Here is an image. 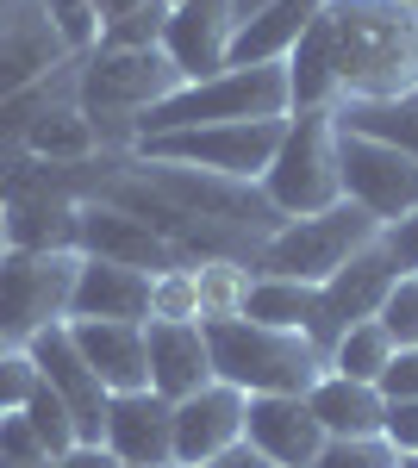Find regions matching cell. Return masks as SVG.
Listing matches in <instances>:
<instances>
[{
	"label": "cell",
	"instance_id": "cell-1",
	"mask_svg": "<svg viewBox=\"0 0 418 468\" xmlns=\"http://www.w3.org/2000/svg\"><path fill=\"white\" fill-rule=\"evenodd\" d=\"M344 101H393L418 88V6L406 0H325Z\"/></svg>",
	"mask_w": 418,
	"mask_h": 468
},
{
	"label": "cell",
	"instance_id": "cell-2",
	"mask_svg": "<svg viewBox=\"0 0 418 468\" xmlns=\"http://www.w3.org/2000/svg\"><path fill=\"white\" fill-rule=\"evenodd\" d=\"M181 88V69L163 57V44L144 50H88L75 57V107L88 112V125L101 132L106 156H132L138 144V119L156 101H169Z\"/></svg>",
	"mask_w": 418,
	"mask_h": 468
},
{
	"label": "cell",
	"instance_id": "cell-3",
	"mask_svg": "<svg viewBox=\"0 0 418 468\" xmlns=\"http://www.w3.org/2000/svg\"><path fill=\"white\" fill-rule=\"evenodd\" d=\"M212 381L238 394H313L325 375V350L300 331H275L256 319H212L207 324Z\"/></svg>",
	"mask_w": 418,
	"mask_h": 468
},
{
	"label": "cell",
	"instance_id": "cell-4",
	"mask_svg": "<svg viewBox=\"0 0 418 468\" xmlns=\"http://www.w3.org/2000/svg\"><path fill=\"white\" fill-rule=\"evenodd\" d=\"M238 119H287V69L281 63L181 81L169 101H156L138 119V144L144 138H169V132H200V125H238Z\"/></svg>",
	"mask_w": 418,
	"mask_h": 468
},
{
	"label": "cell",
	"instance_id": "cell-5",
	"mask_svg": "<svg viewBox=\"0 0 418 468\" xmlns=\"http://www.w3.org/2000/svg\"><path fill=\"white\" fill-rule=\"evenodd\" d=\"M381 238V218L362 213L356 200H338L331 213H313V218H287L281 231H269L256 256H250V275H281V282H313L325 288L349 256L362 244Z\"/></svg>",
	"mask_w": 418,
	"mask_h": 468
},
{
	"label": "cell",
	"instance_id": "cell-6",
	"mask_svg": "<svg viewBox=\"0 0 418 468\" xmlns=\"http://www.w3.org/2000/svg\"><path fill=\"white\" fill-rule=\"evenodd\" d=\"M263 194L281 218H313L344 200L338 169V112H287L275 163L263 169Z\"/></svg>",
	"mask_w": 418,
	"mask_h": 468
},
{
	"label": "cell",
	"instance_id": "cell-7",
	"mask_svg": "<svg viewBox=\"0 0 418 468\" xmlns=\"http://www.w3.org/2000/svg\"><path fill=\"white\" fill-rule=\"evenodd\" d=\"M138 163V176L169 200L175 213L200 218V225H219V231H238L250 244H263L269 231H281L287 218L269 207V194H263V181H231V176H207V169H181V163Z\"/></svg>",
	"mask_w": 418,
	"mask_h": 468
},
{
	"label": "cell",
	"instance_id": "cell-8",
	"mask_svg": "<svg viewBox=\"0 0 418 468\" xmlns=\"http://www.w3.org/2000/svg\"><path fill=\"white\" fill-rule=\"evenodd\" d=\"M81 250H6L0 256V344L26 350L38 331L70 319Z\"/></svg>",
	"mask_w": 418,
	"mask_h": 468
},
{
	"label": "cell",
	"instance_id": "cell-9",
	"mask_svg": "<svg viewBox=\"0 0 418 468\" xmlns=\"http://www.w3.org/2000/svg\"><path fill=\"white\" fill-rule=\"evenodd\" d=\"M287 119H238V125H200V132H169V138H144L132 156L144 163H181V169H207V176L231 181H263L275 163V144Z\"/></svg>",
	"mask_w": 418,
	"mask_h": 468
},
{
	"label": "cell",
	"instance_id": "cell-10",
	"mask_svg": "<svg viewBox=\"0 0 418 468\" xmlns=\"http://www.w3.org/2000/svg\"><path fill=\"white\" fill-rule=\"evenodd\" d=\"M338 169H344V200H356L381 225L418 213V156H406L400 144L338 125Z\"/></svg>",
	"mask_w": 418,
	"mask_h": 468
},
{
	"label": "cell",
	"instance_id": "cell-11",
	"mask_svg": "<svg viewBox=\"0 0 418 468\" xmlns=\"http://www.w3.org/2000/svg\"><path fill=\"white\" fill-rule=\"evenodd\" d=\"M75 250L101 256V262H125V269H144V275H163V269H188L175 256L169 238H156L144 218H132L113 200H81L75 207Z\"/></svg>",
	"mask_w": 418,
	"mask_h": 468
},
{
	"label": "cell",
	"instance_id": "cell-12",
	"mask_svg": "<svg viewBox=\"0 0 418 468\" xmlns=\"http://www.w3.org/2000/svg\"><path fill=\"white\" fill-rule=\"evenodd\" d=\"M32 362H38V375H44V388L70 406V419H75V443H101L106 431V388H101V375L81 362V350H75V337H70V324H50V331H38L32 344Z\"/></svg>",
	"mask_w": 418,
	"mask_h": 468
},
{
	"label": "cell",
	"instance_id": "cell-13",
	"mask_svg": "<svg viewBox=\"0 0 418 468\" xmlns=\"http://www.w3.org/2000/svg\"><path fill=\"white\" fill-rule=\"evenodd\" d=\"M101 443L113 450L119 468H175V406L150 388L113 394Z\"/></svg>",
	"mask_w": 418,
	"mask_h": 468
},
{
	"label": "cell",
	"instance_id": "cell-14",
	"mask_svg": "<svg viewBox=\"0 0 418 468\" xmlns=\"http://www.w3.org/2000/svg\"><path fill=\"white\" fill-rule=\"evenodd\" d=\"M231 32H238V0H175L163 26V57L181 69V81H207L225 69Z\"/></svg>",
	"mask_w": 418,
	"mask_h": 468
},
{
	"label": "cell",
	"instance_id": "cell-15",
	"mask_svg": "<svg viewBox=\"0 0 418 468\" xmlns=\"http://www.w3.org/2000/svg\"><path fill=\"white\" fill-rule=\"evenodd\" d=\"M244 412L250 394L207 381L200 394L175 399V468H200L212 456H225L231 443H244Z\"/></svg>",
	"mask_w": 418,
	"mask_h": 468
},
{
	"label": "cell",
	"instance_id": "cell-16",
	"mask_svg": "<svg viewBox=\"0 0 418 468\" xmlns=\"http://www.w3.org/2000/svg\"><path fill=\"white\" fill-rule=\"evenodd\" d=\"M63 63H75V57L50 32V19L38 13V0H0V101L26 94L32 81H44Z\"/></svg>",
	"mask_w": 418,
	"mask_h": 468
},
{
	"label": "cell",
	"instance_id": "cell-17",
	"mask_svg": "<svg viewBox=\"0 0 418 468\" xmlns=\"http://www.w3.org/2000/svg\"><path fill=\"white\" fill-rule=\"evenodd\" d=\"M244 443L263 450L275 468H313V456L325 450V431H318L306 394H250Z\"/></svg>",
	"mask_w": 418,
	"mask_h": 468
},
{
	"label": "cell",
	"instance_id": "cell-18",
	"mask_svg": "<svg viewBox=\"0 0 418 468\" xmlns=\"http://www.w3.org/2000/svg\"><path fill=\"white\" fill-rule=\"evenodd\" d=\"M75 337L81 362L101 375L106 394H132V388H150V350H144V324L125 319H63Z\"/></svg>",
	"mask_w": 418,
	"mask_h": 468
},
{
	"label": "cell",
	"instance_id": "cell-19",
	"mask_svg": "<svg viewBox=\"0 0 418 468\" xmlns=\"http://www.w3.org/2000/svg\"><path fill=\"white\" fill-rule=\"evenodd\" d=\"M70 319H125L144 324L150 319V275L125 269V262H101V256H81L70 288Z\"/></svg>",
	"mask_w": 418,
	"mask_h": 468
},
{
	"label": "cell",
	"instance_id": "cell-20",
	"mask_svg": "<svg viewBox=\"0 0 418 468\" xmlns=\"http://www.w3.org/2000/svg\"><path fill=\"white\" fill-rule=\"evenodd\" d=\"M144 350H150V394H163L169 406L212 381L207 324H144Z\"/></svg>",
	"mask_w": 418,
	"mask_h": 468
},
{
	"label": "cell",
	"instance_id": "cell-21",
	"mask_svg": "<svg viewBox=\"0 0 418 468\" xmlns=\"http://www.w3.org/2000/svg\"><path fill=\"white\" fill-rule=\"evenodd\" d=\"M393 282H400V262H393V250H387L381 238H375V244H362V250H356L344 269H338V275L318 288V293H325V319H331V331L375 319Z\"/></svg>",
	"mask_w": 418,
	"mask_h": 468
},
{
	"label": "cell",
	"instance_id": "cell-22",
	"mask_svg": "<svg viewBox=\"0 0 418 468\" xmlns=\"http://www.w3.org/2000/svg\"><path fill=\"white\" fill-rule=\"evenodd\" d=\"M318 13H325V0H269V6H256L250 19H238V32H231V57H225V69H256V63H287V50L306 37Z\"/></svg>",
	"mask_w": 418,
	"mask_h": 468
},
{
	"label": "cell",
	"instance_id": "cell-23",
	"mask_svg": "<svg viewBox=\"0 0 418 468\" xmlns=\"http://www.w3.org/2000/svg\"><path fill=\"white\" fill-rule=\"evenodd\" d=\"M244 319L275 324V331H300V337H313L325 356H331V344H338V331H331V319H325V293H318L313 282L256 275V282H250V300H244Z\"/></svg>",
	"mask_w": 418,
	"mask_h": 468
},
{
	"label": "cell",
	"instance_id": "cell-24",
	"mask_svg": "<svg viewBox=\"0 0 418 468\" xmlns=\"http://www.w3.org/2000/svg\"><path fill=\"white\" fill-rule=\"evenodd\" d=\"M287 112H338L344 88H338V44H331V26L318 13L306 37L287 50Z\"/></svg>",
	"mask_w": 418,
	"mask_h": 468
},
{
	"label": "cell",
	"instance_id": "cell-25",
	"mask_svg": "<svg viewBox=\"0 0 418 468\" xmlns=\"http://www.w3.org/2000/svg\"><path fill=\"white\" fill-rule=\"evenodd\" d=\"M306 406H313V419H318L325 437H381V425H387V394L381 388H375V381L331 375V368L313 381Z\"/></svg>",
	"mask_w": 418,
	"mask_h": 468
},
{
	"label": "cell",
	"instance_id": "cell-26",
	"mask_svg": "<svg viewBox=\"0 0 418 468\" xmlns=\"http://www.w3.org/2000/svg\"><path fill=\"white\" fill-rule=\"evenodd\" d=\"M6 207V250H75V207L70 194H13Z\"/></svg>",
	"mask_w": 418,
	"mask_h": 468
},
{
	"label": "cell",
	"instance_id": "cell-27",
	"mask_svg": "<svg viewBox=\"0 0 418 468\" xmlns=\"http://www.w3.org/2000/svg\"><path fill=\"white\" fill-rule=\"evenodd\" d=\"M19 156H32V163H57V169H70V163H94V156H106L101 150V132L88 125V112L75 107H57L44 112L32 132H26V144H19Z\"/></svg>",
	"mask_w": 418,
	"mask_h": 468
},
{
	"label": "cell",
	"instance_id": "cell-28",
	"mask_svg": "<svg viewBox=\"0 0 418 468\" xmlns=\"http://www.w3.org/2000/svg\"><path fill=\"white\" fill-rule=\"evenodd\" d=\"M338 125L344 132H369V138L418 156V88L413 94H393V101H338Z\"/></svg>",
	"mask_w": 418,
	"mask_h": 468
},
{
	"label": "cell",
	"instance_id": "cell-29",
	"mask_svg": "<svg viewBox=\"0 0 418 468\" xmlns=\"http://www.w3.org/2000/svg\"><path fill=\"white\" fill-rule=\"evenodd\" d=\"M94 19H101L94 50H144V44H163L169 0H94Z\"/></svg>",
	"mask_w": 418,
	"mask_h": 468
},
{
	"label": "cell",
	"instance_id": "cell-30",
	"mask_svg": "<svg viewBox=\"0 0 418 468\" xmlns=\"http://www.w3.org/2000/svg\"><path fill=\"white\" fill-rule=\"evenodd\" d=\"M387 362H393V337H387L375 319H362V324H344V331H338L325 368H331V375H349V381H381Z\"/></svg>",
	"mask_w": 418,
	"mask_h": 468
},
{
	"label": "cell",
	"instance_id": "cell-31",
	"mask_svg": "<svg viewBox=\"0 0 418 468\" xmlns=\"http://www.w3.org/2000/svg\"><path fill=\"white\" fill-rule=\"evenodd\" d=\"M194 282H200V324L212 319H244V300H250V262L238 256H225V262H200L194 269Z\"/></svg>",
	"mask_w": 418,
	"mask_h": 468
},
{
	"label": "cell",
	"instance_id": "cell-32",
	"mask_svg": "<svg viewBox=\"0 0 418 468\" xmlns=\"http://www.w3.org/2000/svg\"><path fill=\"white\" fill-rule=\"evenodd\" d=\"M144 324H200V282H194V269L150 275V319Z\"/></svg>",
	"mask_w": 418,
	"mask_h": 468
},
{
	"label": "cell",
	"instance_id": "cell-33",
	"mask_svg": "<svg viewBox=\"0 0 418 468\" xmlns=\"http://www.w3.org/2000/svg\"><path fill=\"white\" fill-rule=\"evenodd\" d=\"M38 13L50 19V32L63 37L70 57H88L101 44V19H94V0H38Z\"/></svg>",
	"mask_w": 418,
	"mask_h": 468
},
{
	"label": "cell",
	"instance_id": "cell-34",
	"mask_svg": "<svg viewBox=\"0 0 418 468\" xmlns=\"http://www.w3.org/2000/svg\"><path fill=\"white\" fill-rule=\"evenodd\" d=\"M313 468H400V450L387 437H325Z\"/></svg>",
	"mask_w": 418,
	"mask_h": 468
},
{
	"label": "cell",
	"instance_id": "cell-35",
	"mask_svg": "<svg viewBox=\"0 0 418 468\" xmlns=\"http://www.w3.org/2000/svg\"><path fill=\"white\" fill-rule=\"evenodd\" d=\"M26 425L38 431V443H44L50 456H70L75 450V419H70V406L50 394V388H38V394L26 399Z\"/></svg>",
	"mask_w": 418,
	"mask_h": 468
},
{
	"label": "cell",
	"instance_id": "cell-36",
	"mask_svg": "<svg viewBox=\"0 0 418 468\" xmlns=\"http://www.w3.org/2000/svg\"><path fill=\"white\" fill-rule=\"evenodd\" d=\"M375 324L393 337V350H418V275H400V282L387 288Z\"/></svg>",
	"mask_w": 418,
	"mask_h": 468
},
{
	"label": "cell",
	"instance_id": "cell-37",
	"mask_svg": "<svg viewBox=\"0 0 418 468\" xmlns=\"http://www.w3.org/2000/svg\"><path fill=\"white\" fill-rule=\"evenodd\" d=\"M44 388V375H38L32 350H0V412H26V399Z\"/></svg>",
	"mask_w": 418,
	"mask_h": 468
},
{
	"label": "cell",
	"instance_id": "cell-38",
	"mask_svg": "<svg viewBox=\"0 0 418 468\" xmlns=\"http://www.w3.org/2000/svg\"><path fill=\"white\" fill-rule=\"evenodd\" d=\"M32 463H50V450L38 443L26 412H0V468H32Z\"/></svg>",
	"mask_w": 418,
	"mask_h": 468
},
{
	"label": "cell",
	"instance_id": "cell-39",
	"mask_svg": "<svg viewBox=\"0 0 418 468\" xmlns=\"http://www.w3.org/2000/svg\"><path fill=\"white\" fill-rule=\"evenodd\" d=\"M381 437L400 456H418V399H387V425Z\"/></svg>",
	"mask_w": 418,
	"mask_h": 468
},
{
	"label": "cell",
	"instance_id": "cell-40",
	"mask_svg": "<svg viewBox=\"0 0 418 468\" xmlns=\"http://www.w3.org/2000/svg\"><path fill=\"white\" fill-rule=\"evenodd\" d=\"M381 244L393 250L400 275H418V213H406V218H393V225H381Z\"/></svg>",
	"mask_w": 418,
	"mask_h": 468
},
{
	"label": "cell",
	"instance_id": "cell-41",
	"mask_svg": "<svg viewBox=\"0 0 418 468\" xmlns=\"http://www.w3.org/2000/svg\"><path fill=\"white\" fill-rule=\"evenodd\" d=\"M375 388L387 399H418V350H393V362H387V375Z\"/></svg>",
	"mask_w": 418,
	"mask_h": 468
},
{
	"label": "cell",
	"instance_id": "cell-42",
	"mask_svg": "<svg viewBox=\"0 0 418 468\" xmlns=\"http://www.w3.org/2000/svg\"><path fill=\"white\" fill-rule=\"evenodd\" d=\"M57 463H63V468H119V463H113V450H106V443H75L70 456H57Z\"/></svg>",
	"mask_w": 418,
	"mask_h": 468
},
{
	"label": "cell",
	"instance_id": "cell-43",
	"mask_svg": "<svg viewBox=\"0 0 418 468\" xmlns=\"http://www.w3.org/2000/svg\"><path fill=\"white\" fill-rule=\"evenodd\" d=\"M200 468H275L263 450H250V443H231L225 456H212V463H200Z\"/></svg>",
	"mask_w": 418,
	"mask_h": 468
},
{
	"label": "cell",
	"instance_id": "cell-44",
	"mask_svg": "<svg viewBox=\"0 0 418 468\" xmlns=\"http://www.w3.org/2000/svg\"><path fill=\"white\" fill-rule=\"evenodd\" d=\"M256 6H269V0H238V19H250Z\"/></svg>",
	"mask_w": 418,
	"mask_h": 468
},
{
	"label": "cell",
	"instance_id": "cell-45",
	"mask_svg": "<svg viewBox=\"0 0 418 468\" xmlns=\"http://www.w3.org/2000/svg\"><path fill=\"white\" fill-rule=\"evenodd\" d=\"M0 256H6V207H0Z\"/></svg>",
	"mask_w": 418,
	"mask_h": 468
},
{
	"label": "cell",
	"instance_id": "cell-46",
	"mask_svg": "<svg viewBox=\"0 0 418 468\" xmlns=\"http://www.w3.org/2000/svg\"><path fill=\"white\" fill-rule=\"evenodd\" d=\"M400 468H418V456H400Z\"/></svg>",
	"mask_w": 418,
	"mask_h": 468
},
{
	"label": "cell",
	"instance_id": "cell-47",
	"mask_svg": "<svg viewBox=\"0 0 418 468\" xmlns=\"http://www.w3.org/2000/svg\"><path fill=\"white\" fill-rule=\"evenodd\" d=\"M32 468H63V463H57V456H50V463H32Z\"/></svg>",
	"mask_w": 418,
	"mask_h": 468
},
{
	"label": "cell",
	"instance_id": "cell-48",
	"mask_svg": "<svg viewBox=\"0 0 418 468\" xmlns=\"http://www.w3.org/2000/svg\"><path fill=\"white\" fill-rule=\"evenodd\" d=\"M406 6H418V0H406Z\"/></svg>",
	"mask_w": 418,
	"mask_h": 468
},
{
	"label": "cell",
	"instance_id": "cell-49",
	"mask_svg": "<svg viewBox=\"0 0 418 468\" xmlns=\"http://www.w3.org/2000/svg\"><path fill=\"white\" fill-rule=\"evenodd\" d=\"M0 350H6V344H0Z\"/></svg>",
	"mask_w": 418,
	"mask_h": 468
},
{
	"label": "cell",
	"instance_id": "cell-50",
	"mask_svg": "<svg viewBox=\"0 0 418 468\" xmlns=\"http://www.w3.org/2000/svg\"><path fill=\"white\" fill-rule=\"evenodd\" d=\"M169 6H175V0H169Z\"/></svg>",
	"mask_w": 418,
	"mask_h": 468
}]
</instances>
